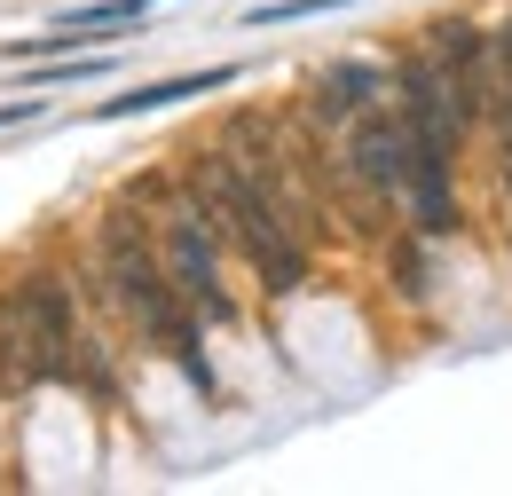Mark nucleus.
I'll return each mask as SVG.
<instances>
[{
	"instance_id": "8",
	"label": "nucleus",
	"mask_w": 512,
	"mask_h": 496,
	"mask_svg": "<svg viewBox=\"0 0 512 496\" xmlns=\"http://www.w3.org/2000/svg\"><path fill=\"white\" fill-rule=\"evenodd\" d=\"M489 126L512 142V16L489 32Z\"/></svg>"
},
{
	"instance_id": "9",
	"label": "nucleus",
	"mask_w": 512,
	"mask_h": 496,
	"mask_svg": "<svg viewBox=\"0 0 512 496\" xmlns=\"http://www.w3.org/2000/svg\"><path fill=\"white\" fill-rule=\"evenodd\" d=\"M150 8H158V0H95V8H71L56 32L79 48V40H95V32H111V24H134V16H150Z\"/></svg>"
},
{
	"instance_id": "12",
	"label": "nucleus",
	"mask_w": 512,
	"mask_h": 496,
	"mask_svg": "<svg viewBox=\"0 0 512 496\" xmlns=\"http://www.w3.org/2000/svg\"><path fill=\"white\" fill-rule=\"evenodd\" d=\"M40 111H48L40 95H16V103H0V126H16V119H40Z\"/></svg>"
},
{
	"instance_id": "3",
	"label": "nucleus",
	"mask_w": 512,
	"mask_h": 496,
	"mask_svg": "<svg viewBox=\"0 0 512 496\" xmlns=\"http://www.w3.org/2000/svg\"><path fill=\"white\" fill-rule=\"evenodd\" d=\"M127 197H134V205H150V237H158V252H166L182 300H190L205 323H237L229 245H221V229L205 221V205L190 197V182H182V174H134Z\"/></svg>"
},
{
	"instance_id": "10",
	"label": "nucleus",
	"mask_w": 512,
	"mask_h": 496,
	"mask_svg": "<svg viewBox=\"0 0 512 496\" xmlns=\"http://www.w3.org/2000/svg\"><path fill=\"white\" fill-rule=\"evenodd\" d=\"M426 237H418V229H410V245H394V292H402V300H426Z\"/></svg>"
},
{
	"instance_id": "2",
	"label": "nucleus",
	"mask_w": 512,
	"mask_h": 496,
	"mask_svg": "<svg viewBox=\"0 0 512 496\" xmlns=\"http://www.w3.org/2000/svg\"><path fill=\"white\" fill-rule=\"evenodd\" d=\"M182 182H190V197L205 205V221L221 229V245L245 252V268L260 276L268 300H292V292L308 284V237L276 213V197H268L229 150H197L190 166H182Z\"/></svg>"
},
{
	"instance_id": "7",
	"label": "nucleus",
	"mask_w": 512,
	"mask_h": 496,
	"mask_svg": "<svg viewBox=\"0 0 512 496\" xmlns=\"http://www.w3.org/2000/svg\"><path fill=\"white\" fill-rule=\"evenodd\" d=\"M32 386H40V339H32L24 292L8 284L0 292V394H32Z\"/></svg>"
},
{
	"instance_id": "1",
	"label": "nucleus",
	"mask_w": 512,
	"mask_h": 496,
	"mask_svg": "<svg viewBox=\"0 0 512 496\" xmlns=\"http://www.w3.org/2000/svg\"><path fill=\"white\" fill-rule=\"evenodd\" d=\"M95 284H103L111 308L127 315V331L142 339V347H158L197 394H221L213 355H205V315L182 300V284H174L166 252H158V237H150V221L134 213V197L95 221Z\"/></svg>"
},
{
	"instance_id": "6",
	"label": "nucleus",
	"mask_w": 512,
	"mask_h": 496,
	"mask_svg": "<svg viewBox=\"0 0 512 496\" xmlns=\"http://www.w3.org/2000/svg\"><path fill=\"white\" fill-rule=\"evenodd\" d=\"M221 87H237V63L182 71V79H150V87H134V95H111L95 119H142V111H174V103H190V95H221Z\"/></svg>"
},
{
	"instance_id": "5",
	"label": "nucleus",
	"mask_w": 512,
	"mask_h": 496,
	"mask_svg": "<svg viewBox=\"0 0 512 496\" xmlns=\"http://www.w3.org/2000/svg\"><path fill=\"white\" fill-rule=\"evenodd\" d=\"M379 87H386L379 63H331V71L316 79V95H308V119H316V126H347V119H363V111L379 103Z\"/></svg>"
},
{
	"instance_id": "11",
	"label": "nucleus",
	"mask_w": 512,
	"mask_h": 496,
	"mask_svg": "<svg viewBox=\"0 0 512 496\" xmlns=\"http://www.w3.org/2000/svg\"><path fill=\"white\" fill-rule=\"evenodd\" d=\"M87 71H103V63H48V71H32V87H64V79H87Z\"/></svg>"
},
{
	"instance_id": "13",
	"label": "nucleus",
	"mask_w": 512,
	"mask_h": 496,
	"mask_svg": "<svg viewBox=\"0 0 512 496\" xmlns=\"http://www.w3.org/2000/svg\"><path fill=\"white\" fill-rule=\"evenodd\" d=\"M505 197H512V142H505Z\"/></svg>"
},
{
	"instance_id": "4",
	"label": "nucleus",
	"mask_w": 512,
	"mask_h": 496,
	"mask_svg": "<svg viewBox=\"0 0 512 496\" xmlns=\"http://www.w3.org/2000/svg\"><path fill=\"white\" fill-rule=\"evenodd\" d=\"M426 56H434V71H442L449 111L465 119V134L489 126V32H481L473 16H442V24L426 32Z\"/></svg>"
}]
</instances>
